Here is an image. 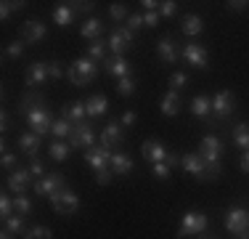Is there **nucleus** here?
I'll return each mask as SVG.
<instances>
[{
	"label": "nucleus",
	"mask_w": 249,
	"mask_h": 239,
	"mask_svg": "<svg viewBox=\"0 0 249 239\" xmlns=\"http://www.w3.org/2000/svg\"><path fill=\"white\" fill-rule=\"evenodd\" d=\"M51 159H56V162H64V159H69V152H72V146L64 141H53L51 143Z\"/></svg>",
	"instance_id": "31"
},
{
	"label": "nucleus",
	"mask_w": 249,
	"mask_h": 239,
	"mask_svg": "<svg viewBox=\"0 0 249 239\" xmlns=\"http://www.w3.org/2000/svg\"><path fill=\"white\" fill-rule=\"evenodd\" d=\"M0 197H3V199H0V215H3V220H8L11 215H14V197H8L5 191Z\"/></svg>",
	"instance_id": "40"
},
{
	"label": "nucleus",
	"mask_w": 249,
	"mask_h": 239,
	"mask_svg": "<svg viewBox=\"0 0 249 239\" xmlns=\"http://www.w3.org/2000/svg\"><path fill=\"white\" fill-rule=\"evenodd\" d=\"M151 170H154V178H157V181H167V178H170V170H173V167H170L167 162H157V165L151 167Z\"/></svg>",
	"instance_id": "41"
},
{
	"label": "nucleus",
	"mask_w": 249,
	"mask_h": 239,
	"mask_svg": "<svg viewBox=\"0 0 249 239\" xmlns=\"http://www.w3.org/2000/svg\"><path fill=\"white\" fill-rule=\"evenodd\" d=\"M180 165H183V170H186V173H191V176H196L199 181H207V159L201 157L199 152L186 154V157L180 159Z\"/></svg>",
	"instance_id": "11"
},
{
	"label": "nucleus",
	"mask_w": 249,
	"mask_h": 239,
	"mask_svg": "<svg viewBox=\"0 0 249 239\" xmlns=\"http://www.w3.org/2000/svg\"><path fill=\"white\" fill-rule=\"evenodd\" d=\"M109 14H111V19H114V21H122V19H127V8H124V5L122 3H111L109 5Z\"/></svg>",
	"instance_id": "42"
},
{
	"label": "nucleus",
	"mask_w": 249,
	"mask_h": 239,
	"mask_svg": "<svg viewBox=\"0 0 249 239\" xmlns=\"http://www.w3.org/2000/svg\"><path fill=\"white\" fill-rule=\"evenodd\" d=\"M175 11H178V3H175V0H164V3L159 5V16H164V19L175 16Z\"/></svg>",
	"instance_id": "43"
},
{
	"label": "nucleus",
	"mask_w": 249,
	"mask_h": 239,
	"mask_svg": "<svg viewBox=\"0 0 249 239\" xmlns=\"http://www.w3.org/2000/svg\"><path fill=\"white\" fill-rule=\"evenodd\" d=\"M141 5H143V11H157L159 5H162V3H157V0H143V3H141Z\"/></svg>",
	"instance_id": "53"
},
{
	"label": "nucleus",
	"mask_w": 249,
	"mask_h": 239,
	"mask_svg": "<svg viewBox=\"0 0 249 239\" xmlns=\"http://www.w3.org/2000/svg\"><path fill=\"white\" fill-rule=\"evenodd\" d=\"M141 154H143V159H149L151 165H157V162H167V157H170L167 149H164L159 141H154V139H149V141L141 143Z\"/></svg>",
	"instance_id": "12"
},
{
	"label": "nucleus",
	"mask_w": 249,
	"mask_h": 239,
	"mask_svg": "<svg viewBox=\"0 0 249 239\" xmlns=\"http://www.w3.org/2000/svg\"><path fill=\"white\" fill-rule=\"evenodd\" d=\"M199 154L207 159V162H220V154H223V141L217 136H204L199 146Z\"/></svg>",
	"instance_id": "13"
},
{
	"label": "nucleus",
	"mask_w": 249,
	"mask_h": 239,
	"mask_svg": "<svg viewBox=\"0 0 249 239\" xmlns=\"http://www.w3.org/2000/svg\"><path fill=\"white\" fill-rule=\"evenodd\" d=\"M101 32H104V21H101L98 16H90V19L82 21V27H80V35L85 40H90V43L101 38Z\"/></svg>",
	"instance_id": "22"
},
{
	"label": "nucleus",
	"mask_w": 249,
	"mask_h": 239,
	"mask_svg": "<svg viewBox=\"0 0 249 239\" xmlns=\"http://www.w3.org/2000/svg\"><path fill=\"white\" fill-rule=\"evenodd\" d=\"M5 231H11V234H27V226H24V218L21 215H11L8 220H5Z\"/></svg>",
	"instance_id": "35"
},
{
	"label": "nucleus",
	"mask_w": 249,
	"mask_h": 239,
	"mask_svg": "<svg viewBox=\"0 0 249 239\" xmlns=\"http://www.w3.org/2000/svg\"><path fill=\"white\" fill-rule=\"evenodd\" d=\"M225 229L231 231L233 237H241L249 229V210L247 207H228L225 210Z\"/></svg>",
	"instance_id": "5"
},
{
	"label": "nucleus",
	"mask_w": 249,
	"mask_h": 239,
	"mask_svg": "<svg viewBox=\"0 0 249 239\" xmlns=\"http://www.w3.org/2000/svg\"><path fill=\"white\" fill-rule=\"evenodd\" d=\"M241 170H244V173H249V152H244V154H241Z\"/></svg>",
	"instance_id": "54"
},
{
	"label": "nucleus",
	"mask_w": 249,
	"mask_h": 239,
	"mask_svg": "<svg viewBox=\"0 0 249 239\" xmlns=\"http://www.w3.org/2000/svg\"><path fill=\"white\" fill-rule=\"evenodd\" d=\"M143 24H146V27H157V24H159V14H157V11H146V14H143Z\"/></svg>",
	"instance_id": "50"
},
{
	"label": "nucleus",
	"mask_w": 249,
	"mask_h": 239,
	"mask_svg": "<svg viewBox=\"0 0 249 239\" xmlns=\"http://www.w3.org/2000/svg\"><path fill=\"white\" fill-rule=\"evenodd\" d=\"M85 106H88V115L90 117H104L106 112H109V99L96 93V96H90V99L85 101Z\"/></svg>",
	"instance_id": "24"
},
{
	"label": "nucleus",
	"mask_w": 249,
	"mask_h": 239,
	"mask_svg": "<svg viewBox=\"0 0 249 239\" xmlns=\"http://www.w3.org/2000/svg\"><path fill=\"white\" fill-rule=\"evenodd\" d=\"M130 45H133V32H130L127 27H120L111 32L109 38V51L114 53V56H122L124 51H130Z\"/></svg>",
	"instance_id": "10"
},
{
	"label": "nucleus",
	"mask_w": 249,
	"mask_h": 239,
	"mask_svg": "<svg viewBox=\"0 0 249 239\" xmlns=\"http://www.w3.org/2000/svg\"><path fill=\"white\" fill-rule=\"evenodd\" d=\"M32 176H45V165H43V159L40 157H29V167H27Z\"/></svg>",
	"instance_id": "45"
},
{
	"label": "nucleus",
	"mask_w": 249,
	"mask_h": 239,
	"mask_svg": "<svg viewBox=\"0 0 249 239\" xmlns=\"http://www.w3.org/2000/svg\"><path fill=\"white\" fill-rule=\"evenodd\" d=\"M72 128H74V125L69 122V120H64V117H61V120H56V122H53L51 133L56 136L58 141H61V139H69V136H72Z\"/></svg>",
	"instance_id": "32"
},
{
	"label": "nucleus",
	"mask_w": 249,
	"mask_h": 239,
	"mask_svg": "<svg viewBox=\"0 0 249 239\" xmlns=\"http://www.w3.org/2000/svg\"><path fill=\"white\" fill-rule=\"evenodd\" d=\"M157 53H159V59H162L164 64H175L178 59H180V53H178L173 38H162V40H159V43H157Z\"/></svg>",
	"instance_id": "20"
},
{
	"label": "nucleus",
	"mask_w": 249,
	"mask_h": 239,
	"mask_svg": "<svg viewBox=\"0 0 249 239\" xmlns=\"http://www.w3.org/2000/svg\"><path fill=\"white\" fill-rule=\"evenodd\" d=\"M24 45H27L24 40H14V43H11L8 48H5V53H8L11 59H19L21 53H24Z\"/></svg>",
	"instance_id": "44"
},
{
	"label": "nucleus",
	"mask_w": 249,
	"mask_h": 239,
	"mask_svg": "<svg viewBox=\"0 0 249 239\" xmlns=\"http://www.w3.org/2000/svg\"><path fill=\"white\" fill-rule=\"evenodd\" d=\"M48 61H35L27 67V85L35 88V85H43L45 80H48Z\"/></svg>",
	"instance_id": "17"
},
{
	"label": "nucleus",
	"mask_w": 249,
	"mask_h": 239,
	"mask_svg": "<svg viewBox=\"0 0 249 239\" xmlns=\"http://www.w3.org/2000/svg\"><path fill=\"white\" fill-rule=\"evenodd\" d=\"M141 27H143V14L127 16V29H130V32H135V29H141Z\"/></svg>",
	"instance_id": "48"
},
{
	"label": "nucleus",
	"mask_w": 249,
	"mask_h": 239,
	"mask_svg": "<svg viewBox=\"0 0 249 239\" xmlns=\"http://www.w3.org/2000/svg\"><path fill=\"white\" fill-rule=\"evenodd\" d=\"M233 141L239 149H244V152H249V122H239L233 128Z\"/></svg>",
	"instance_id": "30"
},
{
	"label": "nucleus",
	"mask_w": 249,
	"mask_h": 239,
	"mask_svg": "<svg viewBox=\"0 0 249 239\" xmlns=\"http://www.w3.org/2000/svg\"><path fill=\"white\" fill-rule=\"evenodd\" d=\"M109 159H111V152L109 149H104V146H90V149H85V162L93 167V170H106L109 167Z\"/></svg>",
	"instance_id": "14"
},
{
	"label": "nucleus",
	"mask_w": 249,
	"mask_h": 239,
	"mask_svg": "<svg viewBox=\"0 0 249 239\" xmlns=\"http://www.w3.org/2000/svg\"><path fill=\"white\" fill-rule=\"evenodd\" d=\"M159 109H162V115H164V117H175L178 112H180V93L170 91V93L162 99V104H159Z\"/></svg>",
	"instance_id": "27"
},
{
	"label": "nucleus",
	"mask_w": 249,
	"mask_h": 239,
	"mask_svg": "<svg viewBox=\"0 0 249 239\" xmlns=\"http://www.w3.org/2000/svg\"><path fill=\"white\" fill-rule=\"evenodd\" d=\"M48 75L53 77V80H61V77H64V67H61V61H48Z\"/></svg>",
	"instance_id": "47"
},
{
	"label": "nucleus",
	"mask_w": 249,
	"mask_h": 239,
	"mask_svg": "<svg viewBox=\"0 0 249 239\" xmlns=\"http://www.w3.org/2000/svg\"><path fill=\"white\" fill-rule=\"evenodd\" d=\"M239 239H249V229H247V231H244V234H241Z\"/></svg>",
	"instance_id": "58"
},
{
	"label": "nucleus",
	"mask_w": 249,
	"mask_h": 239,
	"mask_svg": "<svg viewBox=\"0 0 249 239\" xmlns=\"http://www.w3.org/2000/svg\"><path fill=\"white\" fill-rule=\"evenodd\" d=\"M45 35H48V27L37 19H29V21H24V27H21V40H24L27 45H37L40 40H45Z\"/></svg>",
	"instance_id": "9"
},
{
	"label": "nucleus",
	"mask_w": 249,
	"mask_h": 239,
	"mask_svg": "<svg viewBox=\"0 0 249 239\" xmlns=\"http://www.w3.org/2000/svg\"><path fill=\"white\" fill-rule=\"evenodd\" d=\"M14 165H16V154H14V152H11V149L3 143V167H5V170H11Z\"/></svg>",
	"instance_id": "46"
},
{
	"label": "nucleus",
	"mask_w": 249,
	"mask_h": 239,
	"mask_svg": "<svg viewBox=\"0 0 249 239\" xmlns=\"http://www.w3.org/2000/svg\"><path fill=\"white\" fill-rule=\"evenodd\" d=\"M61 112H64V120H69L72 125H80V122H85L88 106L82 104V101H74V104H67Z\"/></svg>",
	"instance_id": "23"
},
{
	"label": "nucleus",
	"mask_w": 249,
	"mask_h": 239,
	"mask_svg": "<svg viewBox=\"0 0 249 239\" xmlns=\"http://www.w3.org/2000/svg\"><path fill=\"white\" fill-rule=\"evenodd\" d=\"M233 93L231 91H220L215 96V99H212V112H215V115H220V117H228L231 112H233Z\"/></svg>",
	"instance_id": "19"
},
{
	"label": "nucleus",
	"mask_w": 249,
	"mask_h": 239,
	"mask_svg": "<svg viewBox=\"0 0 249 239\" xmlns=\"http://www.w3.org/2000/svg\"><path fill=\"white\" fill-rule=\"evenodd\" d=\"M180 56L186 59L191 67H196V69H207V67H210V53H207V48L199 45V43H188L180 51Z\"/></svg>",
	"instance_id": "7"
},
{
	"label": "nucleus",
	"mask_w": 249,
	"mask_h": 239,
	"mask_svg": "<svg viewBox=\"0 0 249 239\" xmlns=\"http://www.w3.org/2000/svg\"><path fill=\"white\" fill-rule=\"evenodd\" d=\"M109 167H111L114 176H127V173H133V157L124 154V152H111Z\"/></svg>",
	"instance_id": "18"
},
{
	"label": "nucleus",
	"mask_w": 249,
	"mask_h": 239,
	"mask_svg": "<svg viewBox=\"0 0 249 239\" xmlns=\"http://www.w3.org/2000/svg\"><path fill=\"white\" fill-rule=\"evenodd\" d=\"M19 149L27 154V157H37V149H40V136L37 133H21L19 136Z\"/></svg>",
	"instance_id": "26"
},
{
	"label": "nucleus",
	"mask_w": 249,
	"mask_h": 239,
	"mask_svg": "<svg viewBox=\"0 0 249 239\" xmlns=\"http://www.w3.org/2000/svg\"><path fill=\"white\" fill-rule=\"evenodd\" d=\"M199 239H215V237H199Z\"/></svg>",
	"instance_id": "59"
},
{
	"label": "nucleus",
	"mask_w": 249,
	"mask_h": 239,
	"mask_svg": "<svg viewBox=\"0 0 249 239\" xmlns=\"http://www.w3.org/2000/svg\"><path fill=\"white\" fill-rule=\"evenodd\" d=\"M58 189H64V176L61 173H48V176H43V178L35 181V194L37 197H51V194H56Z\"/></svg>",
	"instance_id": "8"
},
{
	"label": "nucleus",
	"mask_w": 249,
	"mask_h": 239,
	"mask_svg": "<svg viewBox=\"0 0 249 239\" xmlns=\"http://www.w3.org/2000/svg\"><path fill=\"white\" fill-rule=\"evenodd\" d=\"M74 19V8L69 3H58L56 8H53V21L58 24V27H69Z\"/></svg>",
	"instance_id": "28"
},
{
	"label": "nucleus",
	"mask_w": 249,
	"mask_h": 239,
	"mask_svg": "<svg viewBox=\"0 0 249 239\" xmlns=\"http://www.w3.org/2000/svg\"><path fill=\"white\" fill-rule=\"evenodd\" d=\"M228 8L231 11H244V8H249V3L247 0H233V3H228Z\"/></svg>",
	"instance_id": "52"
},
{
	"label": "nucleus",
	"mask_w": 249,
	"mask_h": 239,
	"mask_svg": "<svg viewBox=\"0 0 249 239\" xmlns=\"http://www.w3.org/2000/svg\"><path fill=\"white\" fill-rule=\"evenodd\" d=\"M210 226V218H207L204 213H199V210H191V213H186L183 215V220H180V229H178V237H196L201 234V231Z\"/></svg>",
	"instance_id": "4"
},
{
	"label": "nucleus",
	"mask_w": 249,
	"mask_h": 239,
	"mask_svg": "<svg viewBox=\"0 0 249 239\" xmlns=\"http://www.w3.org/2000/svg\"><path fill=\"white\" fill-rule=\"evenodd\" d=\"M0 239H14V234H11V231H5V229H3V234H0Z\"/></svg>",
	"instance_id": "57"
},
{
	"label": "nucleus",
	"mask_w": 249,
	"mask_h": 239,
	"mask_svg": "<svg viewBox=\"0 0 249 239\" xmlns=\"http://www.w3.org/2000/svg\"><path fill=\"white\" fill-rule=\"evenodd\" d=\"M14 213H16V215H21V218H27V215L32 213V199H29L27 194L14 197Z\"/></svg>",
	"instance_id": "33"
},
{
	"label": "nucleus",
	"mask_w": 249,
	"mask_h": 239,
	"mask_svg": "<svg viewBox=\"0 0 249 239\" xmlns=\"http://www.w3.org/2000/svg\"><path fill=\"white\" fill-rule=\"evenodd\" d=\"M27 122H29V130H32V133H37V136H45V133H51V128H53L51 112L45 109L43 104H35L32 109L27 112Z\"/></svg>",
	"instance_id": "3"
},
{
	"label": "nucleus",
	"mask_w": 249,
	"mask_h": 239,
	"mask_svg": "<svg viewBox=\"0 0 249 239\" xmlns=\"http://www.w3.org/2000/svg\"><path fill=\"white\" fill-rule=\"evenodd\" d=\"M191 112H194V117L204 120L212 112V99H207V96H196V99L191 101Z\"/></svg>",
	"instance_id": "29"
},
{
	"label": "nucleus",
	"mask_w": 249,
	"mask_h": 239,
	"mask_svg": "<svg viewBox=\"0 0 249 239\" xmlns=\"http://www.w3.org/2000/svg\"><path fill=\"white\" fill-rule=\"evenodd\" d=\"M0 128H3V133H5V130H8V115H5V112H3V115H0Z\"/></svg>",
	"instance_id": "55"
},
{
	"label": "nucleus",
	"mask_w": 249,
	"mask_h": 239,
	"mask_svg": "<svg viewBox=\"0 0 249 239\" xmlns=\"http://www.w3.org/2000/svg\"><path fill=\"white\" fill-rule=\"evenodd\" d=\"M24 5H27V3H21V0H19V3H8V0H3V3H0V19L8 21L11 14H14V11H21Z\"/></svg>",
	"instance_id": "36"
},
{
	"label": "nucleus",
	"mask_w": 249,
	"mask_h": 239,
	"mask_svg": "<svg viewBox=\"0 0 249 239\" xmlns=\"http://www.w3.org/2000/svg\"><path fill=\"white\" fill-rule=\"evenodd\" d=\"M111 178H114V173H111V167H106V170H98L96 173V181L101 186H106V183H111Z\"/></svg>",
	"instance_id": "49"
},
{
	"label": "nucleus",
	"mask_w": 249,
	"mask_h": 239,
	"mask_svg": "<svg viewBox=\"0 0 249 239\" xmlns=\"http://www.w3.org/2000/svg\"><path fill=\"white\" fill-rule=\"evenodd\" d=\"M24 239H53V234L48 226H32V229H27Z\"/></svg>",
	"instance_id": "37"
},
{
	"label": "nucleus",
	"mask_w": 249,
	"mask_h": 239,
	"mask_svg": "<svg viewBox=\"0 0 249 239\" xmlns=\"http://www.w3.org/2000/svg\"><path fill=\"white\" fill-rule=\"evenodd\" d=\"M122 125H124V128H133V125H135V112L133 109H127L122 115Z\"/></svg>",
	"instance_id": "51"
},
{
	"label": "nucleus",
	"mask_w": 249,
	"mask_h": 239,
	"mask_svg": "<svg viewBox=\"0 0 249 239\" xmlns=\"http://www.w3.org/2000/svg\"><path fill=\"white\" fill-rule=\"evenodd\" d=\"M29 181H32V173L24 170V167H14V170H11V176H8V189L14 191L16 197H19V194H27Z\"/></svg>",
	"instance_id": "15"
},
{
	"label": "nucleus",
	"mask_w": 249,
	"mask_h": 239,
	"mask_svg": "<svg viewBox=\"0 0 249 239\" xmlns=\"http://www.w3.org/2000/svg\"><path fill=\"white\" fill-rule=\"evenodd\" d=\"M122 143V122H109L104 130H101V146L104 149H114Z\"/></svg>",
	"instance_id": "16"
},
{
	"label": "nucleus",
	"mask_w": 249,
	"mask_h": 239,
	"mask_svg": "<svg viewBox=\"0 0 249 239\" xmlns=\"http://www.w3.org/2000/svg\"><path fill=\"white\" fill-rule=\"evenodd\" d=\"M188 85V75L186 72H173V75H170V91H180V88H186Z\"/></svg>",
	"instance_id": "39"
},
{
	"label": "nucleus",
	"mask_w": 249,
	"mask_h": 239,
	"mask_svg": "<svg viewBox=\"0 0 249 239\" xmlns=\"http://www.w3.org/2000/svg\"><path fill=\"white\" fill-rule=\"evenodd\" d=\"M106 72H109L111 77H117V80H122V77H130V64L124 56H111L109 61H106Z\"/></svg>",
	"instance_id": "21"
},
{
	"label": "nucleus",
	"mask_w": 249,
	"mask_h": 239,
	"mask_svg": "<svg viewBox=\"0 0 249 239\" xmlns=\"http://www.w3.org/2000/svg\"><path fill=\"white\" fill-rule=\"evenodd\" d=\"M48 199H51V207L58 215H74L77 207H80V197H77L72 189H67V186L58 189L56 194H51Z\"/></svg>",
	"instance_id": "2"
},
{
	"label": "nucleus",
	"mask_w": 249,
	"mask_h": 239,
	"mask_svg": "<svg viewBox=\"0 0 249 239\" xmlns=\"http://www.w3.org/2000/svg\"><path fill=\"white\" fill-rule=\"evenodd\" d=\"M106 48H109V43H104V38L93 40V43L88 45V59H93V61L104 59V56H106Z\"/></svg>",
	"instance_id": "34"
},
{
	"label": "nucleus",
	"mask_w": 249,
	"mask_h": 239,
	"mask_svg": "<svg viewBox=\"0 0 249 239\" xmlns=\"http://www.w3.org/2000/svg\"><path fill=\"white\" fill-rule=\"evenodd\" d=\"M178 162H180V159H178V154H170V157H167V165L170 167H175Z\"/></svg>",
	"instance_id": "56"
},
{
	"label": "nucleus",
	"mask_w": 249,
	"mask_h": 239,
	"mask_svg": "<svg viewBox=\"0 0 249 239\" xmlns=\"http://www.w3.org/2000/svg\"><path fill=\"white\" fill-rule=\"evenodd\" d=\"M96 143V128L90 122H80L72 128V136H69V146L72 149H90Z\"/></svg>",
	"instance_id": "6"
},
{
	"label": "nucleus",
	"mask_w": 249,
	"mask_h": 239,
	"mask_svg": "<svg viewBox=\"0 0 249 239\" xmlns=\"http://www.w3.org/2000/svg\"><path fill=\"white\" fill-rule=\"evenodd\" d=\"M96 72H98V61H93V59H74L72 61V67H69L67 72V77H69V82L72 85H88V82L96 77Z\"/></svg>",
	"instance_id": "1"
},
{
	"label": "nucleus",
	"mask_w": 249,
	"mask_h": 239,
	"mask_svg": "<svg viewBox=\"0 0 249 239\" xmlns=\"http://www.w3.org/2000/svg\"><path fill=\"white\" fill-rule=\"evenodd\" d=\"M180 29L188 38H196V35H201V29H204V21H201V16H196V14H186L180 21Z\"/></svg>",
	"instance_id": "25"
},
{
	"label": "nucleus",
	"mask_w": 249,
	"mask_h": 239,
	"mask_svg": "<svg viewBox=\"0 0 249 239\" xmlns=\"http://www.w3.org/2000/svg\"><path fill=\"white\" fill-rule=\"evenodd\" d=\"M117 93H120V96H133V93H135V80H133V75L117 80Z\"/></svg>",
	"instance_id": "38"
}]
</instances>
